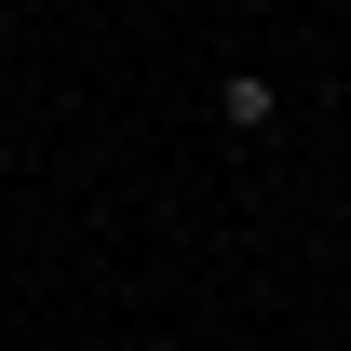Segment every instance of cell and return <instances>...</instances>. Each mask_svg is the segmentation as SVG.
Returning a JSON list of instances; mask_svg holds the SVG:
<instances>
[{
  "instance_id": "obj_1",
  "label": "cell",
  "mask_w": 351,
  "mask_h": 351,
  "mask_svg": "<svg viewBox=\"0 0 351 351\" xmlns=\"http://www.w3.org/2000/svg\"><path fill=\"white\" fill-rule=\"evenodd\" d=\"M217 122L243 135V149H257V135H284V82H270V68H217Z\"/></svg>"
}]
</instances>
